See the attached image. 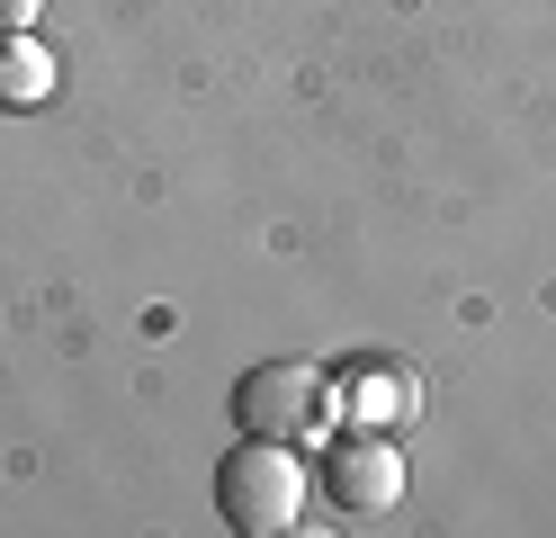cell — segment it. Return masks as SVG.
I'll use <instances>...</instances> for the list:
<instances>
[{
  "mask_svg": "<svg viewBox=\"0 0 556 538\" xmlns=\"http://www.w3.org/2000/svg\"><path fill=\"white\" fill-rule=\"evenodd\" d=\"M63 82V63L37 27H0V108H46Z\"/></svg>",
  "mask_w": 556,
  "mask_h": 538,
  "instance_id": "obj_5",
  "label": "cell"
},
{
  "mask_svg": "<svg viewBox=\"0 0 556 538\" xmlns=\"http://www.w3.org/2000/svg\"><path fill=\"white\" fill-rule=\"evenodd\" d=\"M233 422L261 430V440H288V449H305V440L324 449L341 430V386L315 359H261V368L233 386Z\"/></svg>",
  "mask_w": 556,
  "mask_h": 538,
  "instance_id": "obj_1",
  "label": "cell"
},
{
  "mask_svg": "<svg viewBox=\"0 0 556 538\" xmlns=\"http://www.w3.org/2000/svg\"><path fill=\"white\" fill-rule=\"evenodd\" d=\"M341 422H377V430H395L422 413V377L404 368V359H368V368H341Z\"/></svg>",
  "mask_w": 556,
  "mask_h": 538,
  "instance_id": "obj_4",
  "label": "cell"
},
{
  "mask_svg": "<svg viewBox=\"0 0 556 538\" xmlns=\"http://www.w3.org/2000/svg\"><path fill=\"white\" fill-rule=\"evenodd\" d=\"M315 485L341 521H387L395 502H404V449H395V430H377V422H341L324 458H315Z\"/></svg>",
  "mask_w": 556,
  "mask_h": 538,
  "instance_id": "obj_3",
  "label": "cell"
},
{
  "mask_svg": "<svg viewBox=\"0 0 556 538\" xmlns=\"http://www.w3.org/2000/svg\"><path fill=\"white\" fill-rule=\"evenodd\" d=\"M46 18V0H0V27H37Z\"/></svg>",
  "mask_w": 556,
  "mask_h": 538,
  "instance_id": "obj_6",
  "label": "cell"
},
{
  "mask_svg": "<svg viewBox=\"0 0 556 538\" xmlns=\"http://www.w3.org/2000/svg\"><path fill=\"white\" fill-rule=\"evenodd\" d=\"M216 512H225V529H242V538L296 529V512H305V466H296V449L242 430V449H225V466H216Z\"/></svg>",
  "mask_w": 556,
  "mask_h": 538,
  "instance_id": "obj_2",
  "label": "cell"
}]
</instances>
